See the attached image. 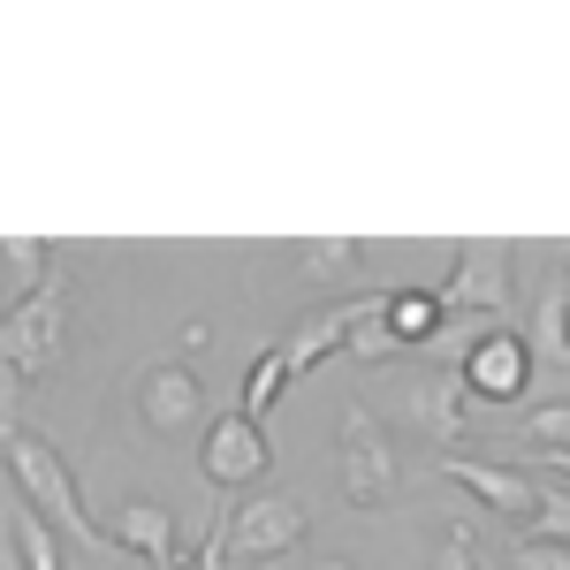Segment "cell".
Returning a JSON list of instances; mask_svg holds the SVG:
<instances>
[{"instance_id":"obj_1","label":"cell","mask_w":570,"mask_h":570,"mask_svg":"<svg viewBox=\"0 0 570 570\" xmlns=\"http://www.w3.org/2000/svg\"><path fill=\"white\" fill-rule=\"evenodd\" d=\"M8 487H16V494H23L53 532H69L77 548H91V556H122V548L107 540V525H91V518H85L77 480H69V464H61V449H53V441L8 426Z\"/></svg>"},{"instance_id":"obj_16","label":"cell","mask_w":570,"mask_h":570,"mask_svg":"<svg viewBox=\"0 0 570 570\" xmlns=\"http://www.w3.org/2000/svg\"><path fill=\"white\" fill-rule=\"evenodd\" d=\"M297 266H305L312 282H351L357 266H365V244L357 236H312V244H297Z\"/></svg>"},{"instance_id":"obj_8","label":"cell","mask_w":570,"mask_h":570,"mask_svg":"<svg viewBox=\"0 0 570 570\" xmlns=\"http://www.w3.org/2000/svg\"><path fill=\"white\" fill-rule=\"evenodd\" d=\"M107 540L122 548V556H137V563H153V570H176L183 563V525H176V510L168 502H115L107 510Z\"/></svg>"},{"instance_id":"obj_6","label":"cell","mask_w":570,"mask_h":570,"mask_svg":"<svg viewBox=\"0 0 570 570\" xmlns=\"http://www.w3.org/2000/svg\"><path fill=\"white\" fill-rule=\"evenodd\" d=\"M464 389L480 395V403H518V395L532 389V343L525 335H510V327H494V335H480L472 351H464Z\"/></svg>"},{"instance_id":"obj_12","label":"cell","mask_w":570,"mask_h":570,"mask_svg":"<svg viewBox=\"0 0 570 570\" xmlns=\"http://www.w3.org/2000/svg\"><path fill=\"white\" fill-rule=\"evenodd\" d=\"M449 327V297L441 289H389L381 297V343L389 351H426Z\"/></svg>"},{"instance_id":"obj_2","label":"cell","mask_w":570,"mask_h":570,"mask_svg":"<svg viewBox=\"0 0 570 570\" xmlns=\"http://www.w3.org/2000/svg\"><path fill=\"white\" fill-rule=\"evenodd\" d=\"M335 464H343V494L351 510H389L403 494V456H395V434L381 426V411L365 403H343V426H335Z\"/></svg>"},{"instance_id":"obj_17","label":"cell","mask_w":570,"mask_h":570,"mask_svg":"<svg viewBox=\"0 0 570 570\" xmlns=\"http://www.w3.org/2000/svg\"><path fill=\"white\" fill-rule=\"evenodd\" d=\"M282 389H289V357H282V343H266V351L252 357V381H244V419H266Z\"/></svg>"},{"instance_id":"obj_19","label":"cell","mask_w":570,"mask_h":570,"mask_svg":"<svg viewBox=\"0 0 570 570\" xmlns=\"http://www.w3.org/2000/svg\"><path fill=\"white\" fill-rule=\"evenodd\" d=\"M510 570H570V548L563 540H518L510 548Z\"/></svg>"},{"instance_id":"obj_18","label":"cell","mask_w":570,"mask_h":570,"mask_svg":"<svg viewBox=\"0 0 570 570\" xmlns=\"http://www.w3.org/2000/svg\"><path fill=\"white\" fill-rule=\"evenodd\" d=\"M525 434L540 441V449H563L570 456V403H540V411L525 419Z\"/></svg>"},{"instance_id":"obj_14","label":"cell","mask_w":570,"mask_h":570,"mask_svg":"<svg viewBox=\"0 0 570 570\" xmlns=\"http://www.w3.org/2000/svg\"><path fill=\"white\" fill-rule=\"evenodd\" d=\"M8 556H16V570H61V540H53V525H46L16 487H8Z\"/></svg>"},{"instance_id":"obj_3","label":"cell","mask_w":570,"mask_h":570,"mask_svg":"<svg viewBox=\"0 0 570 570\" xmlns=\"http://www.w3.org/2000/svg\"><path fill=\"white\" fill-rule=\"evenodd\" d=\"M305 532H312V518H305V502H297V494H259V502H244L236 518L220 510V548H228V556H252V563L289 556Z\"/></svg>"},{"instance_id":"obj_13","label":"cell","mask_w":570,"mask_h":570,"mask_svg":"<svg viewBox=\"0 0 570 570\" xmlns=\"http://www.w3.org/2000/svg\"><path fill=\"white\" fill-rule=\"evenodd\" d=\"M0 259H8V312H23V305H39L46 289H53V244H39V236H8L0 244Z\"/></svg>"},{"instance_id":"obj_5","label":"cell","mask_w":570,"mask_h":570,"mask_svg":"<svg viewBox=\"0 0 570 570\" xmlns=\"http://www.w3.org/2000/svg\"><path fill=\"white\" fill-rule=\"evenodd\" d=\"M274 464V449H266V426L259 419H244V411H228V419H214L206 426V449H198V472H206V487H252Z\"/></svg>"},{"instance_id":"obj_7","label":"cell","mask_w":570,"mask_h":570,"mask_svg":"<svg viewBox=\"0 0 570 570\" xmlns=\"http://www.w3.org/2000/svg\"><path fill=\"white\" fill-rule=\"evenodd\" d=\"M441 480H456L464 494H480L494 518H510V525H532L540 518V502H548V487H532V472H510V464H487V456H449L441 464Z\"/></svg>"},{"instance_id":"obj_11","label":"cell","mask_w":570,"mask_h":570,"mask_svg":"<svg viewBox=\"0 0 570 570\" xmlns=\"http://www.w3.org/2000/svg\"><path fill=\"white\" fill-rule=\"evenodd\" d=\"M198 411H206V389H198L190 365H153V373L137 381V419H145V434H183Z\"/></svg>"},{"instance_id":"obj_9","label":"cell","mask_w":570,"mask_h":570,"mask_svg":"<svg viewBox=\"0 0 570 570\" xmlns=\"http://www.w3.org/2000/svg\"><path fill=\"white\" fill-rule=\"evenodd\" d=\"M441 297H449L456 312H502V305H510V244H494V236L464 244Z\"/></svg>"},{"instance_id":"obj_22","label":"cell","mask_w":570,"mask_h":570,"mask_svg":"<svg viewBox=\"0 0 570 570\" xmlns=\"http://www.w3.org/2000/svg\"><path fill=\"white\" fill-rule=\"evenodd\" d=\"M540 472H556V480L570 487V456H563V449H540Z\"/></svg>"},{"instance_id":"obj_23","label":"cell","mask_w":570,"mask_h":570,"mask_svg":"<svg viewBox=\"0 0 570 570\" xmlns=\"http://www.w3.org/2000/svg\"><path fill=\"white\" fill-rule=\"evenodd\" d=\"M312 570H357V563H351V556H320Z\"/></svg>"},{"instance_id":"obj_20","label":"cell","mask_w":570,"mask_h":570,"mask_svg":"<svg viewBox=\"0 0 570 570\" xmlns=\"http://www.w3.org/2000/svg\"><path fill=\"white\" fill-rule=\"evenodd\" d=\"M434 570H480V548H472V525H449L434 548Z\"/></svg>"},{"instance_id":"obj_4","label":"cell","mask_w":570,"mask_h":570,"mask_svg":"<svg viewBox=\"0 0 570 570\" xmlns=\"http://www.w3.org/2000/svg\"><path fill=\"white\" fill-rule=\"evenodd\" d=\"M8 381H39V373H53L61 365V343H69V289L53 282L39 305L8 312Z\"/></svg>"},{"instance_id":"obj_10","label":"cell","mask_w":570,"mask_h":570,"mask_svg":"<svg viewBox=\"0 0 570 570\" xmlns=\"http://www.w3.org/2000/svg\"><path fill=\"white\" fill-rule=\"evenodd\" d=\"M464 373H411L403 381V419H411V434L426 441H464Z\"/></svg>"},{"instance_id":"obj_15","label":"cell","mask_w":570,"mask_h":570,"mask_svg":"<svg viewBox=\"0 0 570 570\" xmlns=\"http://www.w3.org/2000/svg\"><path fill=\"white\" fill-rule=\"evenodd\" d=\"M532 357L570 365V282H563V274L540 282V305H532Z\"/></svg>"},{"instance_id":"obj_21","label":"cell","mask_w":570,"mask_h":570,"mask_svg":"<svg viewBox=\"0 0 570 570\" xmlns=\"http://www.w3.org/2000/svg\"><path fill=\"white\" fill-rule=\"evenodd\" d=\"M532 532H548V540H563V548H570V494H548L540 518H532Z\"/></svg>"}]
</instances>
